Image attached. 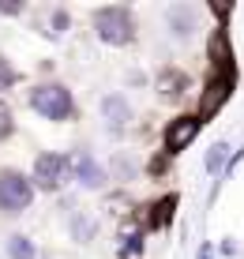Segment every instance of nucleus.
<instances>
[{
	"instance_id": "obj_1",
	"label": "nucleus",
	"mask_w": 244,
	"mask_h": 259,
	"mask_svg": "<svg viewBox=\"0 0 244 259\" xmlns=\"http://www.w3.org/2000/svg\"><path fill=\"white\" fill-rule=\"evenodd\" d=\"M94 34L105 41V46H128L135 38V19L128 8L109 4V8H98L94 12Z\"/></svg>"
},
{
	"instance_id": "obj_2",
	"label": "nucleus",
	"mask_w": 244,
	"mask_h": 259,
	"mask_svg": "<svg viewBox=\"0 0 244 259\" xmlns=\"http://www.w3.org/2000/svg\"><path fill=\"white\" fill-rule=\"evenodd\" d=\"M30 109H38L45 120H68L75 113V102H71V91L60 83H45L30 91Z\"/></svg>"
},
{
	"instance_id": "obj_3",
	"label": "nucleus",
	"mask_w": 244,
	"mask_h": 259,
	"mask_svg": "<svg viewBox=\"0 0 244 259\" xmlns=\"http://www.w3.org/2000/svg\"><path fill=\"white\" fill-rule=\"evenodd\" d=\"M34 199V181L23 177L19 169H4L0 173V210L4 214H23Z\"/></svg>"
},
{
	"instance_id": "obj_4",
	"label": "nucleus",
	"mask_w": 244,
	"mask_h": 259,
	"mask_svg": "<svg viewBox=\"0 0 244 259\" xmlns=\"http://www.w3.org/2000/svg\"><path fill=\"white\" fill-rule=\"evenodd\" d=\"M233 83H237V79H233V68H222V71H214V75H211V83H207V91H203V102H199V113H195L199 124H203L207 117H214V113L229 102Z\"/></svg>"
},
{
	"instance_id": "obj_5",
	"label": "nucleus",
	"mask_w": 244,
	"mask_h": 259,
	"mask_svg": "<svg viewBox=\"0 0 244 259\" xmlns=\"http://www.w3.org/2000/svg\"><path fill=\"white\" fill-rule=\"evenodd\" d=\"M68 173H71V158L68 154L45 150V154L34 158V184H42V188H60Z\"/></svg>"
},
{
	"instance_id": "obj_6",
	"label": "nucleus",
	"mask_w": 244,
	"mask_h": 259,
	"mask_svg": "<svg viewBox=\"0 0 244 259\" xmlns=\"http://www.w3.org/2000/svg\"><path fill=\"white\" fill-rule=\"evenodd\" d=\"M195 136H199V117H173L166 124V136H161L166 154H180Z\"/></svg>"
},
{
	"instance_id": "obj_7",
	"label": "nucleus",
	"mask_w": 244,
	"mask_h": 259,
	"mask_svg": "<svg viewBox=\"0 0 244 259\" xmlns=\"http://www.w3.org/2000/svg\"><path fill=\"white\" fill-rule=\"evenodd\" d=\"M75 177H79V184H83V188H102L105 181H109V173H105V165H98L94 158L90 154H79L75 158Z\"/></svg>"
},
{
	"instance_id": "obj_8",
	"label": "nucleus",
	"mask_w": 244,
	"mask_h": 259,
	"mask_svg": "<svg viewBox=\"0 0 244 259\" xmlns=\"http://www.w3.org/2000/svg\"><path fill=\"white\" fill-rule=\"evenodd\" d=\"M102 113H105V117H109V124H113V128H120V124H124V120L132 117L128 102H124L120 94H109V98H102Z\"/></svg>"
},
{
	"instance_id": "obj_9",
	"label": "nucleus",
	"mask_w": 244,
	"mask_h": 259,
	"mask_svg": "<svg viewBox=\"0 0 244 259\" xmlns=\"http://www.w3.org/2000/svg\"><path fill=\"white\" fill-rule=\"evenodd\" d=\"M169 23H173V34H177V38H192L195 19H192V12H188V8H173V12H169Z\"/></svg>"
},
{
	"instance_id": "obj_10",
	"label": "nucleus",
	"mask_w": 244,
	"mask_h": 259,
	"mask_svg": "<svg viewBox=\"0 0 244 259\" xmlns=\"http://www.w3.org/2000/svg\"><path fill=\"white\" fill-rule=\"evenodd\" d=\"M8 255L12 259H34V244L26 237H8Z\"/></svg>"
},
{
	"instance_id": "obj_11",
	"label": "nucleus",
	"mask_w": 244,
	"mask_h": 259,
	"mask_svg": "<svg viewBox=\"0 0 244 259\" xmlns=\"http://www.w3.org/2000/svg\"><path fill=\"white\" fill-rule=\"evenodd\" d=\"M225 162H229V147H225V143H214L211 154H207V173H218Z\"/></svg>"
},
{
	"instance_id": "obj_12",
	"label": "nucleus",
	"mask_w": 244,
	"mask_h": 259,
	"mask_svg": "<svg viewBox=\"0 0 244 259\" xmlns=\"http://www.w3.org/2000/svg\"><path fill=\"white\" fill-rule=\"evenodd\" d=\"M173 207H177V195H166L161 203H154V207H150V210H154V214H150V226H166Z\"/></svg>"
},
{
	"instance_id": "obj_13",
	"label": "nucleus",
	"mask_w": 244,
	"mask_h": 259,
	"mask_svg": "<svg viewBox=\"0 0 244 259\" xmlns=\"http://www.w3.org/2000/svg\"><path fill=\"white\" fill-rule=\"evenodd\" d=\"M15 79H19V75H15V68H12V64H8V60H4V57H0V91H8V87H12V83H15Z\"/></svg>"
},
{
	"instance_id": "obj_14",
	"label": "nucleus",
	"mask_w": 244,
	"mask_h": 259,
	"mask_svg": "<svg viewBox=\"0 0 244 259\" xmlns=\"http://www.w3.org/2000/svg\"><path fill=\"white\" fill-rule=\"evenodd\" d=\"M8 136H12V109L0 102V139H8Z\"/></svg>"
},
{
	"instance_id": "obj_15",
	"label": "nucleus",
	"mask_w": 244,
	"mask_h": 259,
	"mask_svg": "<svg viewBox=\"0 0 244 259\" xmlns=\"http://www.w3.org/2000/svg\"><path fill=\"white\" fill-rule=\"evenodd\" d=\"M68 23H71V19H68V12H53V26H57L53 34H60V30H64Z\"/></svg>"
}]
</instances>
